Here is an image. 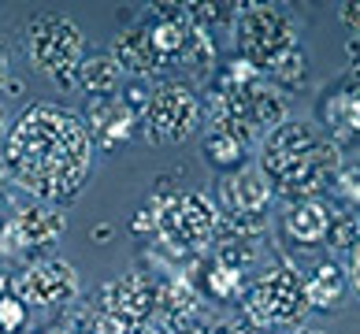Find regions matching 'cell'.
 Segmentation results:
<instances>
[{
  "mask_svg": "<svg viewBox=\"0 0 360 334\" xmlns=\"http://www.w3.org/2000/svg\"><path fill=\"white\" fill-rule=\"evenodd\" d=\"M89 149L93 141L75 112L30 104L8 130L4 164L22 190L41 197V205H63L89 179Z\"/></svg>",
  "mask_w": 360,
  "mask_h": 334,
  "instance_id": "1",
  "label": "cell"
},
{
  "mask_svg": "<svg viewBox=\"0 0 360 334\" xmlns=\"http://www.w3.org/2000/svg\"><path fill=\"white\" fill-rule=\"evenodd\" d=\"M342 164V153L323 138V130L301 119L278 123L260 141V175L268 179L271 193L290 200H312L316 193H323Z\"/></svg>",
  "mask_w": 360,
  "mask_h": 334,
  "instance_id": "2",
  "label": "cell"
},
{
  "mask_svg": "<svg viewBox=\"0 0 360 334\" xmlns=\"http://www.w3.org/2000/svg\"><path fill=\"white\" fill-rule=\"evenodd\" d=\"M22 49L30 63L41 71L56 89H75L78 67L86 60L82 30L68 15H37L22 34Z\"/></svg>",
  "mask_w": 360,
  "mask_h": 334,
  "instance_id": "3",
  "label": "cell"
},
{
  "mask_svg": "<svg viewBox=\"0 0 360 334\" xmlns=\"http://www.w3.org/2000/svg\"><path fill=\"white\" fill-rule=\"evenodd\" d=\"M234 45L238 60L257 67L260 78L297 45V26L293 15L278 4H242L234 15Z\"/></svg>",
  "mask_w": 360,
  "mask_h": 334,
  "instance_id": "4",
  "label": "cell"
},
{
  "mask_svg": "<svg viewBox=\"0 0 360 334\" xmlns=\"http://www.w3.org/2000/svg\"><path fill=\"white\" fill-rule=\"evenodd\" d=\"M145 212L153 219V231L171 249H205L219 231L216 205L197 190H182V193L156 190Z\"/></svg>",
  "mask_w": 360,
  "mask_h": 334,
  "instance_id": "5",
  "label": "cell"
},
{
  "mask_svg": "<svg viewBox=\"0 0 360 334\" xmlns=\"http://www.w3.org/2000/svg\"><path fill=\"white\" fill-rule=\"evenodd\" d=\"M201 119H205V104L197 97V89L190 82L167 78V82H160L149 93V104H145V115L138 127L156 145H175L190 138L201 127Z\"/></svg>",
  "mask_w": 360,
  "mask_h": 334,
  "instance_id": "6",
  "label": "cell"
},
{
  "mask_svg": "<svg viewBox=\"0 0 360 334\" xmlns=\"http://www.w3.org/2000/svg\"><path fill=\"white\" fill-rule=\"evenodd\" d=\"M271 186L260 175V167H234L219 179V223H226L238 238H252L268 226Z\"/></svg>",
  "mask_w": 360,
  "mask_h": 334,
  "instance_id": "7",
  "label": "cell"
},
{
  "mask_svg": "<svg viewBox=\"0 0 360 334\" xmlns=\"http://www.w3.org/2000/svg\"><path fill=\"white\" fill-rule=\"evenodd\" d=\"M309 312V297H304V278L293 267H275L249 290L245 297V316L260 330L271 327H293Z\"/></svg>",
  "mask_w": 360,
  "mask_h": 334,
  "instance_id": "8",
  "label": "cell"
},
{
  "mask_svg": "<svg viewBox=\"0 0 360 334\" xmlns=\"http://www.w3.org/2000/svg\"><path fill=\"white\" fill-rule=\"evenodd\" d=\"M8 290L15 293L22 304H41V309H52V304H68L78 297V275L68 260H41L34 267H26L22 275H15L8 283Z\"/></svg>",
  "mask_w": 360,
  "mask_h": 334,
  "instance_id": "9",
  "label": "cell"
},
{
  "mask_svg": "<svg viewBox=\"0 0 360 334\" xmlns=\"http://www.w3.org/2000/svg\"><path fill=\"white\" fill-rule=\"evenodd\" d=\"M319 123H323V138L335 145L338 153H345L349 145H356L360 134V86L356 75H345L342 82L323 89L319 97Z\"/></svg>",
  "mask_w": 360,
  "mask_h": 334,
  "instance_id": "10",
  "label": "cell"
},
{
  "mask_svg": "<svg viewBox=\"0 0 360 334\" xmlns=\"http://www.w3.org/2000/svg\"><path fill=\"white\" fill-rule=\"evenodd\" d=\"M63 234V216L52 205H30L15 212L4 226H0V249L4 252H30L45 249Z\"/></svg>",
  "mask_w": 360,
  "mask_h": 334,
  "instance_id": "11",
  "label": "cell"
},
{
  "mask_svg": "<svg viewBox=\"0 0 360 334\" xmlns=\"http://www.w3.org/2000/svg\"><path fill=\"white\" fill-rule=\"evenodd\" d=\"M82 127L89 134L93 145H101V149H115V145H123L130 134H134V115L127 112V104L119 97H97L89 101V108L82 115Z\"/></svg>",
  "mask_w": 360,
  "mask_h": 334,
  "instance_id": "12",
  "label": "cell"
},
{
  "mask_svg": "<svg viewBox=\"0 0 360 334\" xmlns=\"http://www.w3.org/2000/svg\"><path fill=\"white\" fill-rule=\"evenodd\" d=\"M330 219H335V208L323 205V200H293L283 216V231L293 245L301 249H316L319 242L330 238Z\"/></svg>",
  "mask_w": 360,
  "mask_h": 334,
  "instance_id": "13",
  "label": "cell"
},
{
  "mask_svg": "<svg viewBox=\"0 0 360 334\" xmlns=\"http://www.w3.org/2000/svg\"><path fill=\"white\" fill-rule=\"evenodd\" d=\"M252 141H257V138H252L242 123H234L231 115H212V127H208V134H205V156H208L216 167L234 171V167L245 160V153H249Z\"/></svg>",
  "mask_w": 360,
  "mask_h": 334,
  "instance_id": "14",
  "label": "cell"
},
{
  "mask_svg": "<svg viewBox=\"0 0 360 334\" xmlns=\"http://www.w3.org/2000/svg\"><path fill=\"white\" fill-rule=\"evenodd\" d=\"M112 60L119 71H130V75H156V71H164L156 60V52H153V41H149V26H130V30L119 34V41H115V52H112Z\"/></svg>",
  "mask_w": 360,
  "mask_h": 334,
  "instance_id": "15",
  "label": "cell"
},
{
  "mask_svg": "<svg viewBox=\"0 0 360 334\" xmlns=\"http://www.w3.org/2000/svg\"><path fill=\"white\" fill-rule=\"evenodd\" d=\"M345 290H349V278H345L338 260H319L312 267V275L304 278V297H309V309H338Z\"/></svg>",
  "mask_w": 360,
  "mask_h": 334,
  "instance_id": "16",
  "label": "cell"
},
{
  "mask_svg": "<svg viewBox=\"0 0 360 334\" xmlns=\"http://www.w3.org/2000/svg\"><path fill=\"white\" fill-rule=\"evenodd\" d=\"M119 67H115V60L112 56H86L82 60V67H78V82H75V89H82V93H89L93 101L97 97H115V89H119Z\"/></svg>",
  "mask_w": 360,
  "mask_h": 334,
  "instance_id": "17",
  "label": "cell"
},
{
  "mask_svg": "<svg viewBox=\"0 0 360 334\" xmlns=\"http://www.w3.org/2000/svg\"><path fill=\"white\" fill-rule=\"evenodd\" d=\"M268 78L278 82V86H286V89H301L304 82H309V56H304V49L293 45L286 56L268 71Z\"/></svg>",
  "mask_w": 360,
  "mask_h": 334,
  "instance_id": "18",
  "label": "cell"
},
{
  "mask_svg": "<svg viewBox=\"0 0 360 334\" xmlns=\"http://www.w3.org/2000/svg\"><path fill=\"white\" fill-rule=\"evenodd\" d=\"M238 286H242V267H234V264L216 257V264H212V271H208V290L216 293V297H231V293H238Z\"/></svg>",
  "mask_w": 360,
  "mask_h": 334,
  "instance_id": "19",
  "label": "cell"
},
{
  "mask_svg": "<svg viewBox=\"0 0 360 334\" xmlns=\"http://www.w3.org/2000/svg\"><path fill=\"white\" fill-rule=\"evenodd\" d=\"M26 323V304L11 290L0 293V334H19Z\"/></svg>",
  "mask_w": 360,
  "mask_h": 334,
  "instance_id": "20",
  "label": "cell"
},
{
  "mask_svg": "<svg viewBox=\"0 0 360 334\" xmlns=\"http://www.w3.org/2000/svg\"><path fill=\"white\" fill-rule=\"evenodd\" d=\"M342 23L349 26V34H356V26H360V4L345 0V4H342Z\"/></svg>",
  "mask_w": 360,
  "mask_h": 334,
  "instance_id": "21",
  "label": "cell"
},
{
  "mask_svg": "<svg viewBox=\"0 0 360 334\" xmlns=\"http://www.w3.org/2000/svg\"><path fill=\"white\" fill-rule=\"evenodd\" d=\"M8 75H11V63H8V49L0 45V93H4V86H8Z\"/></svg>",
  "mask_w": 360,
  "mask_h": 334,
  "instance_id": "22",
  "label": "cell"
},
{
  "mask_svg": "<svg viewBox=\"0 0 360 334\" xmlns=\"http://www.w3.org/2000/svg\"><path fill=\"white\" fill-rule=\"evenodd\" d=\"M293 334H327V330H316V327H297Z\"/></svg>",
  "mask_w": 360,
  "mask_h": 334,
  "instance_id": "23",
  "label": "cell"
},
{
  "mask_svg": "<svg viewBox=\"0 0 360 334\" xmlns=\"http://www.w3.org/2000/svg\"><path fill=\"white\" fill-rule=\"evenodd\" d=\"M8 175V164H4V156H0V179H4Z\"/></svg>",
  "mask_w": 360,
  "mask_h": 334,
  "instance_id": "24",
  "label": "cell"
},
{
  "mask_svg": "<svg viewBox=\"0 0 360 334\" xmlns=\"http://www.w3.org/2000/svg\"><path fill=\"white\" fill-rule=\"evenodd\" d=\"M0 134H4V108H0Z\"/></svg>",
  "mask_w": 360,
  "mask_h": 334,
  "instance_id": "25",
  "label": "cell"
},
{
  "mask_svg": "<svg viewBox=\"0 0 360 334\" xmlns=\"http://www.w3.org/2000/svg\"><path fill=\"white\" fill-rule=\"evenodd\" d=\"M260 334H268V330H260Z\"/></svg>",
  "mask_w": 360,
  "mask_h": 334,
  "instance_id": "26",
  "label": "cell"
},
{
  "mask_svg": "<svg viewBox=\"0 0 360 334\" xmlns=\"http://www.w3.org/2000/svg\"><path fill=\"white\" fill-rule=\"evenodd\" d=\"M197 334H201V330H197Z\"/></svg>",
  "mask_w": 360,
  "mask_h": 334,
  "instance_id": "27",
  "label": "cell"
}]
</instances>
